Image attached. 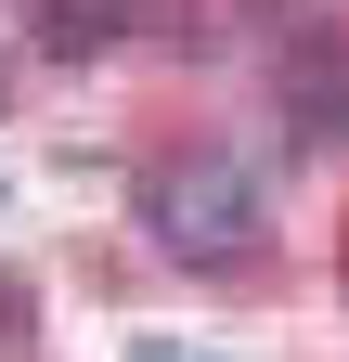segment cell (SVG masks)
I'll use <instances>...</instances> for the list:
<instances>
[{"label":"cell","instance_id":"cell-2","mask_svg":"<svg viewBox=\"0 0 349 362\" xmlns=\"http://www.w3.org/2000/svg\"><path fill=\"white\" fill-rule=\"evenodd\" d=\"M168 0H39V52L52 65H104L117 39H143Z\"/></svg>","mask_w":349,"mask_h":362},{"label":"cell","instance_id":"cell-3","mask_svg":"<svg viewBox=\"0 0 349 362\" xmlns=\"http://www.w3.org/2000/svg\"><path fill=\"white\" fill-rule=\"evenodd\" d=\"M129 362H220V349H182V337H129Z\"/></svg>","mask_w":349,"mask_h":362},{"label":"cell","instance_id":"cell-4","mask_svg":"<svg viewBox=\"0 0 349 362\" xmlns=\"http://www.w3.org/2000/svg\"><path fill=\"white\" fill-rule=\"evenodd\" d=\"M0 90H13V78H0Z\"/></svg>","mask_w":349,"mask_h":362},{"label":"cell","instance_id":"cell-1","mask_svg":"<svg viewBox=\"0 0 349 362\" xmlns=\"http://www.w3.org/2000/svg\"><path fill=\"white\" fill-rule=\"evenodd\" d=\"M129 220H143V246H168L182 272H246L272 246V181L246 156H168V168H143Z\"/></svg>","mask_w":349,"mask_h":362}]
</instances>
